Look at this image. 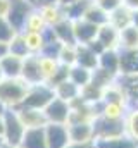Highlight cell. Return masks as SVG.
<instances>
[{"instance_id":"obj_47","label":"cell","mask_w":138,"mask_h":148,"mask_svg":"<svg viewBox=\"0 0 138 148\" xmlns=\"http://www.w3.org/2000/svg\"><path fill=\"white\" fill-rule=\"evenodd\" d=\"M0 148H21V147H10V145H2Z\"/></svg>"},{"instance_id":"obj_30","label":"cell","mask_w":138,"mask_h":148,"mask_svg":"<svg viewBox=\"0 0 138 148\" xmlns=\"http://www.w3.org/2000/svg\"><path fill=\"white\" fill-rule=\"evenodd\" d=\"M83 19L100 28V26H104V24H107V23H109V14H107V12H104L100 7H97V5L93 3V0H92V3H90V7L86 9V12H85Z\"/></svg>"},{"instance_id":"obj_35","label":"cell","mask_w":138,"mask_h":148,"mask_svg":"<svg viewBox=\"0 0 138 148\" xmlns=\"http://www.w3.org/2000/svg\"><path fill=\"white\" fill-rule=\"evenodd\" d=\"M61 47H62V43H61L59 40L47 41V43L43 45L40 55H41V57H52V59H57V55H59V52H61Z\"/></svg>"},{"instance_id":"obj_19","label":"cell","mask_w":138,"mask_h":148,"mask_svg":"<svg viewBox=\"0 0 138 148\" xmlns=\"http://www.w3.org/2000/svg\"><path fill=\"white\" fill-rule=\"evenodd\" d=\"M23 60L19 57H14L10 53H7L2 60H0V69L5 77H21V71H23Z\"/></svg>"},{"instance_id":"obj_4","label":"cell","mask_w":138,"mask_h":148,"mask_svg":"<svg viewBox=\"0 0 138 148\" xmlns=\"http://www.w3.org/2000/svg\"><path fill=\"white\" fill-rule=\"evenodd\" d=\"M93 126V141L95 140H107L124 134V119L123 121H112L105 119L102 115H97L92 121Z\"/></svg>"},{"instance_id":"obj_41","label":"cell","mask_w":138,"mask_h":148,"mask_svg":"<svg viewBox=\"0 0 138 148\" xmlns=\"http://www.w3.org/2000/svg\"><path fill=\"white\" fill-rule=\"evenodd\" d=\"M9 9H10V0H0V17H7Z\"/></svg>"},{"instance_id":"obj_21","label":"cell","mask_w":138,"mask_h":148,"mask_svg":"<svg viewBox=\"0 0 138 148\" xmlns=\"http://www.w3.org/2000/svg\"><path fill=\"white\" fill-rule=\"evenodd\" d=\"M52 31L55 38L62 43V45H76L74 41V33H72V21L62 19L61 23H57L55 26H52Z\"/></svg>"},{"instance_id":"obj_3","label":"cell","mask_w":138,"mask_h":148,"mask_svg":"<svg viewBox=\"0 0 138 148\" xmlns=\"http://www.w3.org/2000/svg\"><path fill=\"white\" fill-rule=\"evenodd\" d=\"M54 98H55L54 88L47 83H40V84H33V86L28 88V93H26V97H24V100L19 107L43 110Z\"/></svg>"},{"instance_id":"obj_34","label":"cell","mask_w":138,"mask_h":148,"mask_svg":"<svg viewBox=\"0 0 138 148\" xmlns=\"http://www.w3.org/2000/svg\"><path fill=\"white\" fill-rule=\"evenodd\" d=\"M57 60L62 64V66H74L76 64V45H62L61 47V52L57 55Z\"/></svg>"},{"instance_id":"obj_9","label":"cell","mask_w":138,"mask_h":148,"mask_svg":"<svg viewBox=\"0 0 138 148\" xmlns=\"http://www.w3.org/2000/svg\"><path fill=\"white\" fill-rule=\"evenodd\" d=\"M23 126L26 129H36V127H45L48 122L45 119L43 110H36V109H28V107H17L16 109Z\"/></svg>"},{"instance_id":"obj_37","label":"cell","mask_w":138,"mask_h":148,"mask_svg":"<svg viewBox=\"0 0 138 148\" xmlns=\"http://www.w3.org/2000/svg\"><path fill=\"white\" fill-rule=\"evenodd\" d=\"M93 3L97 7H100L104 12L110 14L112 10H116V9H119L123 5V0H93Z\"/></svg>"},{"instance_id":"obj_31","label":"cell","mask_w":138,"mask_h":148,"mask_svg":"<svg viewBox=\"0 0 138 148\" xmlns=\"http://www.w3.org/2000/svg\"><path fill=\"white\" fill-rule=\"evenodd\" d=\"M7 50L10 55L14 57H19V59H26L30 53H28V48H26V43H24V38L23 33H16L14 38L7 43Z\"/></svg>"},{"instance_id":"obj_8","label":"cell","mask_w":138,"mask_h":148,"mask_svg":"<svg viewBox=\"0 0 138 148\" xmlns=\"http://www.w3.org/2000/svg\"><path fill=\"white\" fill-rule=\"evenodd\" d=\"M97 31H99V26H95L85 19L72 23V33H74L76 45H88L90 41H93L97 38Z\"/></svg>"},{"instance_id":"obj_50","label":"cell","mask_w":138,"mask_h":148,"mask_svg":"<svg viewBox=\"0 0 138 148\" xmlns=\"http://www.w3.org/2000/svg\"><path fill=\"white\" fill-rule=\"evenodd\" d=\"M28 2H30V3H34V0H28Z\"/></svg>"},{"instance_id":"obj_32","label":"cell","mask_w":138,"mask_h":148,"mask_svg":"<svg viewBox=\"0 0 138 148\" xmlns=\"http://www.w3.org/2000/svg\"><path fill=\"white\" fill-rule=\"evenodd\" d=\"M45 28H47V24H45V21H43L40 10H38V9H33V12H31V14L28 16V19H26V24H24L23 33H41Z\"/></svg>"},{"instance_id":"obj_17","label":"cell","mask_w":138,"mask_h":148,"mask_svg":"<svg viewBox=\"0 0 138 148\" xmlns=\"http://www.w3.org/2000/svg\"><path fill=\"white\" fill-rule=\"evenodd\" d=\"M99 67L114 76H119V50H104L99 55Z\"/></svg>"},{"instance_id":"obj_23","label":"cell","mask_w":138,"mask_h":148,"mask_svg":"<svg viewBox=\"0 0 138 148\" xmlns=\"http://www.w3.org/2000/svg\"><path fill=\"white\" fill-rule=\"evenodd\" d=\"M95 148H138V143L133 141L130 136L121 134L116 138H107V140H95Z\"/></svg>"},{"instance_id":"obj_40","label":"cell","mask_w":138,"mask_h":148,"mask_svg":"<svg viewBox=\"0 0 138 148\" xmlns=\"http://www.w3.org/2000/svg\"><path fill=\"white\" fill-rule=\"evenodd\" d=\"M66 148H95L93 141H85V143H74V141H69V145Z\"/></svg>"},{"instance_id":"obj_13","label":"cell","mask_w":138,"mask_h":148,"mask_svg":"<svg viewBox=\"0 0 138 148\" xmlns=\"http://www.w3.org/2000/svg\"><path fill=\"white\" fill-rule=\"evenodd\" d=\"M95 40L105 50H119V31L116 28H112L109 23L99 28Z\"/></svg>"},{"instance_id":"obj_14","label":"cell","mask_w":138,"mask_h":148,"mask_svg":"<svg viewBox=\"0 0 138 148\" xmlns=\"http://www.w3.org/2000/svg\"><path fill=\"white\" fill-rule=\"evenodd\" d=\"M79 67H85L88 71H95L99 67V55L90 50L86 45H76V64Z\"/></svg>"},{"instance_id":"obj_43","label":"cell","mask_w":138,"mask_h":148,"mask_svg":"<svg viewBox=\"0 0 138 148\" xmlns=\"http://www.w3.org/2000/svg\"><path fill=\"white\" fill-rule=\"evenodd\" d=\"M131 26L138 29V10H131Z\"/></svg>"},{"instance_id":"obj_39","label":"cell","mask_w":138,"mask_h":148,"mask_svg":"<svg viewBox=\"0 0 138 148\" xmlns=\"http://www.w3.org/2000/svg\"><path fill=\"white\" fill-rule=\"evenodd\" d=\"M50 5H59V0H34L33 3L34 9H43V7H50Z\"/></svg>"},{"instance_id":"obj_49","label":"cell","mask_w":138,"mask_h":148,"mask_svg":"<svg viewBox=\"0 0 138 148\" xmlns=\"http://www.w3.org/2000/svg\"><path fill=\"white\" fill-rule=\"evenodd\" d=\"M5 110V109H3V105H2V103H0V112H3Z\"/></svg>"},{"instance_id":"obj_2","label":"cell","mask_w":138,"mask_h":148,"mask_svg":"<svg viewBox=\"0 0 138 148\" xmlns=\"http://www.w3.org/2000/svg\"><path fill=\"white\" fill-rule=\"evenodd\" d=\"M24 133H26V127L23 126L16 109H5L3 110V134H2L3 145L19 147Z\"/></svg>"},{"instance_id":"obj_45","label":"cell","mask_w":138,"mask_h":148,"mask_svg":"<svg viewBox=\"0 0 138 148\" xmlns=\"http://www.w3.org/2000/svg\"><path fill=\"white\" fill-rule=\"evenodd\" d=\"M2 134H3V112H0V140H2Z\"/></svg>"},{"instance_id":"obj_25","label":"cell","mask_w":138,"mask_h":148,"mask_svg":"<svg viewBox=\"0 0 138 148\" xmlns=\"http://www.w3.org/2000/svg\"><path fill=\"white\" fill-rule=\"evenodd\" d=\"M138 48V29L128 26L119 31V50H137Z\"/></svg>"},{"instance_id":"obj_1","label":"cell","mask_w":138,"mask_h":148,"mask_svg":"<svg viewBox=\"0 0 138 148\" xmlns=\"http://www.w3.org/2000/svg\"><path fill=\"white\" fill-rule=\"evenodd\" d=\"M28 88L30 84L21 77H5L0 83V103L3 109H17L23 103Z\"/></svg>"},{"instance_id":"obj_33","label":"cell","mask_w":138,"mask_h":148,"mask_svg":"<svg viewBox=\"0 0 138 148\" xmlns=\"http://www.w3.org/2000/svg\"><path fill=\"white\" fill-rule=\"evenodd\" d=\"M23 38H24L28 53L30 55H40V52H41V48L45 45L41 33H23Z\"/></svg>"},{"instance_id":"obj_26","label":"cell","mask_w":138,"mask_h":148,"mask_svg":"<svg viewBox=\"0 0 138 148\" xmlns=\"http://www.w3.org/2000/svg\"><path fill=\"white\" fill-rule=\"evenodd\" d=\"M38 64H40V73H41V79L43 83H50V79L54 77V74L57 73L61 62L57 59H52V57H41L38 55Z\"/></svg>"},{"instance_id":"obj_48","label":"cell","mask_w":138,"mask_h":148,"mask_svg":"<svg viewBox=\"0 0 138 148\" xmlns=\"http://www.w3.org/2000/svg\"><path fill=\"white\" fill-rule=\"evenodd\" d=\"M3 79H5V76H3V73H2V69H0V83H2Z\"/></svg>"},{"instance_id":"obj_24","label":"cell","mask_w":138,"mask_h":148,"mask_svg":"<svg viewBox=\"0 0 138 148\" xmlns=\"http://www.w3.org/2000/svg\"><path fill=\"white\" fill-rule=\"evenodd\" d=\"M124 134L138 143V105H130L124 115Z\"/></svg>"},{"instance_id":"obj_22","label":"cell","mask_w":138,"mask_h":148,"mask_svg":"<svg viewBox=\"0 0 138 148\" xmlns=\"http://www.w3.org/2000/svg\"><path fill=\"white\" fill-rule=\"evenodd\" d=\"M109 24H110L112 28H116L117 31L128 28V26L131 24V10L126 9L124 5H121L119 9L112 10V12L109 14Z\"/></svg>"},{"instance_id":"obj_46","label":"cell","mask_w":138,"mask_h":148,"mask_svg":"<svg viewBox=\"0 0 138 148\" xmlns=\"http://www.w3.org/2000/svg\"><path fill=\"white\" fill-rule=\"evenodd\" d=\"M74 2H78V0H59V5H61V7H66V5L74 3Z\"/></svg>"},{"instance_id":"obj_27","label":"cell","mask_w":138,"mask_h":148,"mask_svg":"<svg viewBox=\"0 0 138 148\" xmlns=\"http://www.w3.org/2000/svg\"><path fill=\"white\" fill-rule=\"evenodd\" d=\"M92 73H93V71H88V69H85V67L71 66V67H69V77L68 79L81 90V88H85L86 84L92 83Z\"/></svg>"},{"instance_id":"obj_51","label":"cell","mask_w":138,"mask_h":148,"mask_svg":"<svg viewBox=\"0 0 138 148\" xmlns=\"http://www.w3.org/2000/svg\"><path fill=\"white\" fill-rule=\"evenodd\" d=\"M2 145H3V141H2V140H0V147H2Z\"/></svg>"},{"instance_id":"obj_6","label":"cell","mask_w":138,"mask_h":148,"mask_svg":"<svg viewBox=\"0 0 138 148\" xmlns=\"http://www.w3.org/2000/svg\"><path fill=\"white\" fill-rule=\"evenodd\" d=\"M43 114H45V119L48 124H68L69 115H71V105L55 97L43 109Z\"/></svg>"},{"instance_id":"obj_28","label":"cell","mask_w":138,"mask_h":148,"mask_svg":"<svg viewBox=\"0 0 138 148\" xmlns=\"http://www.w3.org/2000/svg\"><path fill=\"white\" fill-rule=\"evenodd\" d=\"M90 3H92V0H78V2H74V3H69L66 7H62L66 19L72 21V23L83 19V16H85L86 9L90 7Z\"/></svg>"},{"instance_id":"obj_5","label":"cell","mask_w":138,"mask_h":148,"mask_svg":"<svg viewBox=\"0 0 138 148\" xmlns=\"http://www.w3.org/2000/svg\"><path fill=\"white\" fill-rule=\"evenodd\" d=\"M33 3H30L28 0H10V9L7 12V21L12 26V29L16 33H23L24 24L28 16L33 12Z\"/></svg>"},{"instance_id":"obj_44","label":"cell","mask_w":138,"mask_h":148,"mask_svg":"<svg viewBox=\"0 0 138 148\" xmlns=\"http://www.w3.org/2000/svg\"><path fill=\"white\" fill-rule=\"evenodd\" d=\"M7 53H9V50H7V43H2V41H0V60H2Z\"/></svg>"},{"instance_id":"obj_7","label":"cell","mask_w":138,"mask_h":148,"mask_svg":"<svg viewBox=\"0 0 138 148\" xmlns=\"http://www.w3.org/2000/svg\"><path fill=\"white\" fill-rule=\"evenodd\" d=\"M45 140L48 148H66L69 145V133L66 124H47Z\"/></svg>"},{"instance_id":"obj_11","label":"cell","mask_w":138,"mask_h":148,"mask_svg":"<svg viewBox=\"0 0 138 148\" xmlns=\"http://www.w3.org/2000/svg\"><path fill=\"white\" fill-rule=\"evenodd\" d=\"M69 140L74 143L93 141V126L92 122H68Z\"/></svg>"},{"instance_id":"obj_36","label":"cell","mask_w":138,"mask_h":148,"mask_svg":"<svg viewBox=\"0 0 138 148\" xmlns=\"http://www.w3.org/2000/svg\"><path fill=\"white\" fill-rule=\"evenodd\" d=\"M16 35V31L12 29V26L9 24V21L5 17H0V41L2 43H9Z\"/></svg>"},{"instance_id":"obj_15","label":"cell","mask_w":138,"mask_h":148,"mask_svg":"<svg viewBox=\"0 0 138 148\" xmlns=\"http://www.w3.org/2000/svg\"><path fill=\"white\" fill-rule=\"evenodd\" d=\"M119 74H137L138 76V48L137 50H119Z\"/></svg>"},{"instance_id":"obj_18","label":"cell","mask_w":138,"mask_h":148,"mask_svg":"<svg viewBox=\"0 0 138 148\" xmlns=\"http://www.w3.org/2000/svg\"><path fill=\"white\" fill-rule=\"evenodd\" d=\"M52 88H54L55 97L61 98V100H64V102H68V103L74 102L76 98H79V93H81V90L76 84H72L69 79L59 83V84H55V86H52Z\"/></svg>"},{"instance_id":"obj_12","label":"cell","mask_w":138,"mask_h":148,"mask_svg":"<svg viewBox=\"0 0 138 148\" xmlns=\"http://www.w3.org/2000/svg\"><path fill=\"white\" fill-rule=\"evenodd\" d=\"M116 83L124 90L128 103L138 105V76L137 74H119L116 77Z\"/></svg>"},{"instance_id":"obj_42","label":"cell","mask_w":138,"mask_h":148,"mask_svg":"<svg viewBox=\"0 0 138 148\" xmlns=\"http://www.w3.org/2000/svg\"><path fill=\"white\" fill-rule=\"evenodd\" d=\"M123 5L130 10H138V0H123Z\"/></svg>"},{"instance_id":"obj_10","label":"cell","mask_w":138,"mask_h":148,"mask_svg":"<svg viewBox=\"0 0 138 148\" xmlns=\"http://www.w3.org/2000/svg\"><path fill=\"white\" fill-rule=\"evenodd\" d=\"M21 79L28 83L30 86L43 83L41 73H40V64H38V55H28L23 60V71H21Z\"/></svg>"},{"instance_id":"obj_20","label":"cell","mask_w":138,"mask_h":148,"mask_svg":"<svg viewBox=\"0 0 138 148\" xmlns=\"http://www.w3.org/2000/svg\"><path fill=\"white\" fill-rule=\"evenodd\" d=\"M128 110V105L124 103H112V102H102L100 100V110L99 115H102L105 119H112V121H123Z\"/></svg>"},{"instance_id":"obj_38","label":"cell","mask_w":138,"mask_h":148,"mask_svg":"<svg viewBox=\"0 0 138 148\" xmlns=\"http://www.w3.org/2000/svg\"><path fill=\"white\" fill-rule=\"evenodd\" d=\"M69 77V67L68 66H59V69H57V73L54 74V77L50 79V86H55V84H59V83H62V81H66Z\"/></svg>"},{"instance_id":"obj_16","label":"cell","mask_w":138,"mask_h":148,"mask_svg":"<svg viewBox=\"0 0 138 148\" xmlns=\"http://www.w3.org/2000/svg\"><path fill=\"white\" fill-rule=\"evenodd\" d=\"M21 148H48L45 140V127H36V129H26Z\"/></svg>"},{"instance_id":"obj_29","label":"cell","mask_w":138,"mask_h":148,"mask_svg":"<svg viewBox=\"0 0 138 148\" xmlns=\"http://www.w3.org/2000/svg\"><path fill=\"white\" fill-rule=\"evenodd\" d=\"M38 10H40L41 17H43V21L48 28H52L57 23H61L62 19H66L64 10H62L61 5H50V7H43V9H38Z\"/></svg>"}]
</instances>
